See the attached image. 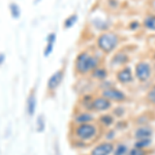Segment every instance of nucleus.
Masks as SVG:
<instances>
[{
	"instance_id": "obj_1",
	"label": "nucleus",
	"mask_w": 155,
	"mask_h": 155,
	"mask_svg": "<svg viewBox=\"0 0 155 155\" xmlns=\"http://www.w3.org/2000/svg\"><path fill=\"white\" fill-rule=\"evenodd\" d=\"M101 58L97 55L84 51L77 56L74 61V69L79 74L84 76V74H91L96 67L101 65Z\"/></svg>"
},
{
	"instance_id": "obj_2",
	"label": "nucleus",
	"mask_w": 155,
	"mask_h": 155,
	"mask_svg": "<svg viewBox=\"0 0 155 155\" xmlns=\"http://www.w3.org/2000/svg\"><path fill=\"white\" fill-rule=\"evenodd\" d=\"M120 44V37L117 33L111 31H104L97 37L96 46L104 54H111L118 48Z\"/></svg>"
},
{
	"instance_id": "obj_3",
	"label": "nucleus",
	"mask_w": 155,
	"mask_h": 155,
	"mask_svg": "<svg viewBox=\"0 0 155 155\" xmlns=\"http://www.w3.org/2000/svg\"><path fill=\"white\" fill-rule=\"evenodd\" d=\"M97 132H98V127L92 123L79 124L74 129L76 137L80 141L83 142L91 141L97 136Z\"/></svg>"
},
{
	"instance_id": "obj_4",
	"label": "nucleus",
	"mask_w": 155,
	"mask_h": 155,
	"mask_svg": "<svg viewBox=\"0 0 155 155\" xmlns=\"http://www.w3.org/2000/svg\"><path fill=\"white\" fill-rule=\"evenodd\" d=\"M134 78L140 83H147L153 76V68L147 61H140L134 67Z\"/></svg>"
},
{
	"instance_id": "obj_5",
	"label": "nucleus",
	"mask_w": 155,
	"mask_h": 155,
	"mask_svg": "<svg viewBox=\"0 0 155 155\" xmlns=\"http://www.w3.org/2000/svg\"><path fill=\"white\" fill-rule=\"evenodd\" d=\"M101 95L109 99L111 102H123L127 98L126 94L122 90L112 86L106 87V89L102 90Z\"/></svg>"
},
{
	"instance_id": "obj_6",
	"label": "nucleus",
	"mask_w": 155,
	"mask_h": 155,
	"mask_svg": "<svg viewBox=\"0 0 155 155\" xmlns=\"http://www.w3.org/2000/svg\"><path fill=\"white\" fill-rule=\"evenodd\" d=\"M112 107V102L102 95L94 97L88 104V109L95 112H106Z\"/></svg>"
},
{
	"instance_id": "obj_7",
	"label": "nucleus",
	"mask_w": 155,
	"mask_h": 155,
	"mask_svg": "<svg viewBox=\"0 0 155 155\" xmlns=\"http://www.w3.org/2000/svg\"><path fill=\"white\" fill-rule=\"evenodd\" d=\"M134 79V74L129 66H123L116 72V80L122 85L130 84Z\"/></svg>"
},
{
	"instance_id": "obj_8",
	"label": "nucleus",
	"mask_w": 155,
	"mask_h": 155,
	"mask_svg": "<svg viewBox=\"0 0 155 155\" xmlns=\"http://www.w3.org/2000/svg\"><path fill=\"white\" fill-rule=\"evenodd\" d=\"M114 144L110 141H104L96 145L90 152V155H112L114 151Z\"/></svg>"
},
{
	"instance_id": "obj_9",
	"label": "nucleus",
	"mask_w": 155,
	"mask_h": 155,
	"mask_svg": "<svg viewBox=\"0 0 155 155\" xmlns=\"http://www.w3.org/2000/svg\"><path fill=\"white\" fill-rule=\"evenodd\" d=\"M128 61H129L128 54L123 51H120V52H117L113 56V58L111 60V65L113 67H118V69H119L123 66H126Z\"/></svg>"
},
{
	"instance_id": "obj_10",
	"label": "nucleus",
	"mask_w": 155,
	"mask_h": 155,
	"mask_svg": "<svg viewBox=\"0 0 155 155\" xmlns=\"http://www.w3.org/2000/svg\"><path fill=\"white\" fill-rule=\"evenodd\" d=\"M134 136L136 140L142 139H152L153 136V128L150 125H141L137 127L134 132Z\"/></svg>"
},
{
	"instance_id": "obj_11",
	"label": "nucleus",
	"mask_w": 155,
	"mask_h": 155,
	"mask_svg": "<svg viewBox=\"0 0 155 155\" xmlns=\"http://www.w3.org/2000/svg\"><path fill=\"white\" fill-rule=\"evenodd\" d=\"M62 80H63V71H55L51 77H50L48 81V88L49 90L53 91V90L58 88V86L61 84Z\"/></svg>"
},
{
	"instance_id": "obj_12",
	"label": "nucleus",
	"mask_w": 155,
	"mask_h": 155,
	"mask_svg": "<svg viewBox=\"0 0 155 155\" xmlns=\"http://www.w3.org/2000/svg\"><path fill=\"white\" fill-rule=\"evenodd\" d=\"M107 76H109L107 69L101 65L98 67H96V68L91 72V77L93 78V79L97 80V81H104V80H107Z\"/></svg>"
},
{
	"instance_id": "obj_13",
	"label": "nucleus",
	"mask_w": 155,
	"mask_h": 155,
	"mask_svg": "<svg viewBox=\"0 0 155 155\" xmlns=\"http://www.w3.org/2000/svg\"><path fill=\"white\" fill-rule=\"evenodd\" d=\"M144 28L148 31L155 32V14H149L143 20Z\"/></svg>"
},
{
	"instance_id": "obj_14",
	"label": "nucleus",
	"mask_w": 155,
	"mask_h": 155,
	"mask_svg": "<svg viewBox=\"0 0 155 155\" xmlns=\"http://www.w3.org/2000/svg\"><path fill=\"white\" fill-rule=\"evenodd\" d=\"M94 120V117L92 114H90L89 112H86V113H81L79 114L76 117L74 121L76 123L79 125V124H85V123H92V121Z\"/></svg>"
},
{
	"instance_id": "obj_15",
	"label": "nucleus",
	"mask_w": 155,
	"mask_h": 155,
	"mask_svg": "<svg viewBox=\"0 0 155 155\" xmlns=\"http://www.w3.org/2000/svg\"><path fill=\"white\" fill-rule=\"evenodd\" d=\"M36 110V97L33 93L30 94L27 101V111L30 116H33Z\"/></svg>"
},
{
	"instance_id": "obj_16",
	"label": "nucleus",
	"mask_w": 155,
	"mask_h": 155,
	"mask_svg": "<svg viewBox=\"0 0 155 155\" xmlns=\"http://www.w3.org/2000/svg\"><path fill=\"white\" fill-rule=\"evenodd\" d=\"M48 44H47V47L45 49V56H49L50 54L52 53L53 51V48H54V44H55V41H56V34L55 33H50L48 35Z\"/></svg>"
},
{
	"instance_id": "obj_17",
	"label": "nucleus",
	"mask_w": 155,
	"mask_h": 155,
	"mask_svg": "<svg viewBox=\"0 0 155 155\" xmlns=\"http://www.w3.org/2000/svg\"><path fill=\"white\" fill-rule=\"evenodd\" d=\"M128 151H129V149L126 144L119 143L114 147L113 155H127Z\"/></svg>"
},
{
	"instance_id": "obj_18",
	"label": "nucleus",
	"mask_w": 155,
	"mask_h": 155,
	"mask_svg": "<svg viewBox=\"0 0 155 155\" xmlns=\"http://www.w3.org/2000/svg\"><path fill=\"white\" fill-rule=\"evenodd\" d=\"M152 144V139H142V140H136L134 142V147L140 149L146 150L149 148Z\"/></svg>"
},
{
	"instance_id": "obj_19",
	"label": "nucleus",
	"mask_w": 155,
	"mask_h": 155,
	"mask_svg": "<svg viewBox=\"0 0 155 155\" xmlns=\"http://www.w3.org/2000/svg\"><path fill=\"white\" fill-rule=\"evenodd\" d=\"M99 122H101L104 126L109 127L115 122V118H114V116H112V115H110V114H104L99 117Z\"/></svg>"
},
{
	"instance_id": "obj_20",
	"label": "nucleus",
	"mask_w": 155,
	"mask_h": 155,
	"mask_svg": "<svg viewBox=\"0 0 155 155\" xmlns=\"http://www.w3.org/2000/svg\"><path fill=\"white\" fill-rule=\"evenodd\" d=\"M146 101L151 104H155V84L150 87V89L147 91Z\"/></svg>"
},
{
	"instance_id": "obj_21",
	"label": "nucleus",
	"mask_w": 155,
	"mask_h": 155,
	"mask_svg": "<svg viewBox=\"0 0 155 155\" xmlns=\"http://www.w3.org/2000/svg\"><path fill=\"white\" fill-rule=\"evenodd\" d=\"M77 21H78L77 15H71V16H69L68 18L64 21V27H65L66 29L71 28V27L77 23Z\"/></svg>"
},
{
	"instance_id": "obj_22",
	"label": "nucleus",
	"mask_w": 155,
	"mask_h": 155,
	"mask_svg": "<svg viewBox=\"0 0 155 155\" xmlns=\"http://www.w3.org/2000/svg\"><path fill=\"white\" fill-rule=\"evenodd\" d=\"M11 12H12V18L15 19H18L21 15V11H20V7L18 4L16 3H12L11 4Z\"/></svg>"
},
{
	"instance_id": "obj_23",
	"label": "nucleus",
	"mask_w": 155,
	"mask_h": 155,
	"mask_svg": "<svg viewBox=\"0 0 155 155\" xmlns=\"http://www.w3.org/2000/svg\"><path fill=\"white\" fill-rule=\"evenodd\" d=\"M127 155H147V152H146V150L137 148V147L134 146V148L128 151Z\"/></svg>"
},
{
	"instance_id": "obj_24",
	"label": "nucleus",
	"mask_w": 155,
	"mask_h": 155,
	"mask_svg": "<svg viewBox=\"0 0 155 155\" xmlns=\"http://www.w3.org/2000/svg\"><path fill=\"white\" fill-rule=\"evenodd\" d=\"M37 127H38V128H37L38 131H42L45 129V120L41 116L37 120Z\"/></svg>"
},
{
	"instance_id": "obj_25",
	"label": "nucleus",
	"mask_w": 155,
	"mask_h": 155,
	"mask_svg": "<svg viewBox=\"0 0 155 155\" xmlns=\"http://www.w3.org/2000/svg\"><path fill=\"white\" fill-rule=\"evenodd\" d=\"M4 61V55L3 54H0V64Z\"/></svg>"
},
{
	"instance_id": "obj_26",
	"label": "nucleus",
	"mask_w": 155,
	"mask_h": 155,
	"mask_svg": "<svg viewBox=\"0 0 155 155\" xmlns=\"http://www.w3.org/2000/svg\"><path fill=\"white\" fill-rule=\"evenodd\" d=\"M151 5H152V8L155 11V0H152V3H151Z\"/></svg>"
},
{
	"instance_id": "obj_27",
	"label": "nucleus",
	"mask_w": 155,
	"mask_h": 155,
	"mask_svg": "<svg viewBox=\"0 0 155 155\" xmlns=\"http://www.w3.org/2000/svg\"><path fill=\"white\" fill-rule=\"evenodd\" d=\"M154 57H155V54H154Z\"/></svg>"
}]
</instances>
